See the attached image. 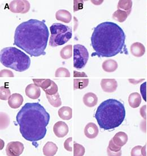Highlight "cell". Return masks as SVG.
<instances>
[{"mask_svg":"<svg viewBox=\"0 0 147 156\" xmlns=\"http://www.w3.org/2000/svg\"><path fill=\"white\" fill-rule=\"evenodd\" d=\"M73 138L69 137L67 139H66L64 143L63 146L64 148L66 150H67L69 152H72L73 151Z\"/></svg>","mask_w":147,"mask_h":156,"instance_id":"obj_33","label":"cell"},{"mask_svg":"<svg viewBox=\"0 0 147 156\" xmlns=\"http://www.w3.org/2000/svg\"><path fill=\"white\" fill-rule=\"evenodd\" d=\"M53 132L54 135L58 138H63L69 132L68 126L65 122L59 121L54 125Z\"/></svg>","mask_w":147,"mask_h":156,"instance_id":"obj_12","label":"cell"},{"mask_svg":"<svg viewBox=\"0 0 147 156\" xmlns=\"http://www.w3.org/2000/svg\"><path fill=\"white\" fill-rule=\"evenodd\" d=\"M23 102V97L22 95L18 93L12 94L9 99V105L12 108H18L21 107Z\"/></svg>","mask_w":147,"mask_h":156,"instance_id":"obj_15","label":"cell"},{"mask_svg":"<svg viewBox=\"0 0 147 156\" xmlns=\"http://www.w3.org/2000/svg\"><path fill=\"white\" fill-rule=\"evenodd\" d=\"M56 18L58 21H61L65 23H69L71 21L72 16L66 10H59L56 13Z\"/></svg>","mask_w":147,"mask_h":156,"instance_id":"obj_19","label":"cell"},{"mask_svg":"<svg viewBox=\"0 0 147 156\" xmlns=\"http://www.w3.org/2000/svg\"><path fill=\"white\" fill-rule=\"evenodd\" d=\"M94 117L101 129H113L118 127L124 121L126 117L125 108L118 100L109 99L98 106Z\"/></svg>","mask_w":147,"mask_h":156,"instance_id":"obj_4","label":"cell"},{"mask_svg":"<svg viewBox=\"0 0 147 156\" xmlns=\"http://www.w3.org/2000/svg\"><path fill=\"white\" fill-rule=\"evenodd\" d=\"M16 120L23 137L33 143L45 137L50 115L40 103H27L17 114Z\"/></svg>","mask_w":147,"mask_h":156,"instance_id":"obj_2","label":"cell"},{"mask_svg":"<svg viewBox=\"0 0 147 156\" xmlns=\"http://www.w3.org/2000/svg\"><path fill=\"white\" fill-rule=\"evenodd\" d=\"M84 134L88 139H94L98 134V129L96 124L89 123L84 128Z\"/></svg>","mask_w":147,"mask_h":156,"instance_id":"obj_16","label":"cell"},{"mask_svg":"<svg viewBox=\"0 0 147 156\" xmlns=\"http://www.w3.org/2000/svg\"><path fill=\"white\" fill-rule=\"evenodd\" d=\"M89 58V54L84 45L75 44L74 45V67L77 69L83 68Z\"/></svg>","mask_w":147,"mask_h":156,"instance_id":"obj_7","label":"cell"},{"mask_svg":"<svg viewBox=\"0 0 147 156\" xmlns=\"http://www.w3.org/2000/svg\"><path fill=\"white\" fill-rule=\"evenodd\" d=\"M74 90L83 89L88 85L89 79L84 72L74 71Z\"/></svg>","mask_w":147,"mask_h":156,"instance_id":"obj_9","label":"cell"},{"mask_svg":"<svg viewBox=\"0 0 147 156\" xmlns=\"http://www.w3.org/2000/svg\"><path fill=\"white\" fill-rule=\"evenodd\" d=\"M102 90L106 93H113L118 87L117 82L115 79H102L101 81Z\"/></svg>","mask_w":147,"mask_h":156,"instance_id":"obj_13","label":"cell"},{"mask_svg":"<svg viewBox=\"0 0 147 156\" xmlns=\"http://www.w3.org/2000/svg\"><path fill=\"white\" fill-rule=\"evenodd\" d=\"M142 102V98L138 93H133L128 97V103L132 108L139 107Z\"/></svg>","mask_w":147,"mask_h":156,"instance_id":"obj_23","label":"cell"},{"mask_svg":"<svg viewBox=\"0 0 147 156\" xmlns=\"http://www.w3.org/2000/svg\"><path fill=\"white\" fill-rule=\"evenodd\" d=\"M126 35L122 29L111 22L97 25L91 37V45L94 52L92 56L113 57L120 53L125 44Z\"/></svg>","mask_w":147,"mask_h":156,"instance_id":"obj_3","label":"cell"},{"mask_svg":"<svg viewBox=\"0 0 147 156\" xmlns=\"http://www.w3.org/2000/svg\"><path fill=\"white\" fill-rule=\"evenodd\" d=\"M128 14L126 12L118 9L113 14V18L119 22H123L126 20Z\"/></svg>","mask_w":147,"mask_h":156,"instance_id":"obj_28","label":"cell"},{"mask_svg":"<svg viewBox=\"0 0 147 156\" xmlns=\"http://www.w3.org/2000/svg\"><path fill=\"white\" fill-rule=\"evenodd\" d=\"M121 148L122 147H119L115 144V143L113 142V139L111 140L109 142V146L108 148V152H110L109 155H121Z\"/></svg>","mask_w":147,"mask_h":156,"instance_id":"obj_29","label":"cell"},{"mask_svg":"<svg viewBox=\"0 0 147 156\" xmlns=\"http://www.w3.org/2000/svg\"><path fill=\"white\" fill-rule=\"evenodd\" d=\"M118 63L113 59H109L102 63V69L106 72H113L118 68Z\"/></svg>","mask_w":147,"mask_h":156,"instance_id":"obj_22","label":"cell"},{"mask_svg":"<svg viewBox=\"0 0 147 156\" xmlns=\"http://www.w3.org/2000/svg\"><path fill=\"white\" fill-rule=\"evenodd\" d=\"M132 2L131 1H119L117 6V8L119 10L125 11L129 16L131 12Z\"/></svg>","mask_w":147,"mask_h":156,"instance_id":"obj_26","label":"cell"},{"mask_svg":"<svg viewBox=\"0 0 147 156\" xmlns=\"http://www.w3.org/2000/svg\"><path fill=\"white\" fill-rule=\"evenodd\" d=\"M58 147L53 142L49 141L44 146L43 151L44 156H54L57 152Z\"/></svg>","mask_w":147,"mask_h":156,"instance_id":"obj_20","label":"cell"},{"mask_svg":"<svg viewBox=\"0 0 147 156\" xmlns=\"http://www.w3.org/2000/svg\"><path fill=\"white\" fill-rule=\"evenodd\" d=\"M11 96V92L10 89L4 86L0 87V98L3 101H7Z\"/></svg>","mask_w":147,"mask_h":156,"instance_id":"obj_30","label":"cell"},{"mask_svg":"<svg viewBox=\"0 0 147 156\" xmlns=\"http://www.w3.org/2000/svg\"><path fill=\"white\" fill-rule=\"evenodd\" d=\"M140 91L144 100L147 102V82H145L140 86Z\"/></svg>","mask_w":147,"mask_h":156,"instance_id":"obj_34","label":"cell"},{"mask_svg":"<svg viewBox=\"0 0 147 156\" xmlns=\"http://www.w3.org/2000/svg\"><path fill=\"white\" fill-rule=\"evenodd\" d=\"M60 56L64 60L71 58L73 56V45L70 44L64 47L60 51Z\"/></svg>","mask_w":147,"mask_h":156,"instance_id":"obj_27","label":"cell"},{"mask_svg":"<svg viewBox=\"0 0 147 156\" xmlns=\"http://www.w3.org/2000/svg\"><path fill=\"white\" fill-rule=\"evenodd\" d=\"M85 154V148L77 143L74 144V156H83Z\"/></svg>","mask_w":147,"mask_h":156,"instance_id":"obj_31","label":"cell"},{"mask_svg":"<svg viewBox=\"0 0 147 156\" xmlns=\"http://www.w3.org/2000/svg\"><path fill=\"white\" fill-rule=\"evenodd\" d=\"M130 51L132 55L135 57L140 58L145 54V48L144 45L141 43L135 42L131 45Z\"/></svg>","mask_w":147,"mask_h":156,"instance_id":"obj_17","label":"cell"},{"mask_svg":"<svg viewBox=\"0 0 147 156\" xmlns=\"http://www.w3.org/2000/svg\"><path fill=\"white\" fill-rule=\"evenodd\" d=\"M25 93L26 95L29 98L37 99L40 96L41 90L40 87L37 86L35 83H31L26 87Z\"/></svg>","mask_w":147,"mask_h":156,"instance_id":"obj_14","label":"cell"},{"mask_svg":"<svg viewBox=\"0 0 147 156\" xmlns=\"http://www.w3.org/2000/svg\"><path fill=\"white\" fill-rule=\"evenodd\" d=\"M51 36L49 45L53 47L63 45L72 37L71 28L60 23H53L50 27Z\"/></svg>","mask_w":147,"mask_h":156,"instance_id":"obj_6","label":"cell"},{"mask_svg":"<svg viewBox=\"0 0 147 156\" xmlns=\"http://www.w3.org/2000/svg\"><path fill=\"white\" fill-rule=\"evenodd\" d=\"M24 145L19 141L10 142L6 146V153L8 156H20L24 151Z\"/></svg>","mask_w":147,"mask_h":156,"instance_id":"obj_11","label":"cell"},{"mask_svg":"<svg viewBox=\"0 0 147 156\" xmlns=\"http://www.w3.org/2000/svg\"><path fill=\"white\" fill-rule=\"evenodd\" d=\"M58 115L61 119L69 120L72 118V108L67 106H63L58 110Z\"/></svg>","mask_w":147,"mask_h":156,"instance_id":"obj_24","label":"cell"},{"mask_svg":"<svg viewBox=\"0 0 147 156\" xmlns=\"http://www.w3.org/2000/svg\"><path fill=\"white\" fill-rule=\"evenodd\" d=\"M56 77H70V73L67 69L65 68H59L55 72Z\"/></svg>","mask_w":147,"mask_h":156,"instance_id":"obj_32","label":"cell"},{"mask_svg":"<svg viewBox=\"0 0 147 156\" xmlns=\"http://www.w3.org/2000/svg\"><path fill=\"white\" fill-rule=\"evenodd\" d=\"M46 98L49 103L54 107H59L62 105L61 99L60 98L58 93L54 95L46 94Z\"/></svg>","mask_w":147,"mask_h":156,"instance_id":"obj_25","label":"cell"},{"mask_svg":"<svg viewBox=\"0 0 147 156\" xmlns=\"http://www.w3.org/2000/svg\"><path fill=\"white\" fill-rule=\"evenodd\" d=\"M115 144L119 147H123L126 144L128 141V136L123 132H119L117 133L113 138Z\"/></svg>","mask_w":147,"mask_h":156,"instance_id":"obj_21","label":"cell"},{"mask_svg":"<svg viewBox=\"0 0 147 156\" xmlns=\"http://www.w3.org/2000/svg\"><path fill=\"white\" fill-rule=\"evenodd\" d=\"M49 33L43 21L31 19L16 27L14 44L25 51L31 56L45 55Z\"/></svg>","mask_w":147,"mask_h":156,"instance_id":"obj_1","label":"cell"},{"mask_svg":"<svg viewBox=\"0 0 147 156\" xmlns=\"http://www.w3.org/2000/svg\"><path fill=\"white\" fill-rule=\"evenodd\" d=\"M0 61L3 66L17 72H24L30 66L28 55L15 47H9L1 51Z\"/></svg>","mask_w":147,"mask_h":156,"instance_id":"obj_5","label":"cell"},{"mask_svg":"<svg viewBox=\"0 0 147 156\" xmlns=\"http://www.w3.org/2000/svg\"><path fill=\"white\" fill-rule=\"evenodd\" d=\"M83 101L87 107H93L97 104L98 98L95 94L90 92L84 95Z\"/></svg>","mask_w":147,"mask_h":156,"instance_id":"obj_18","label":"cell"},{"mask_svg":"<svg viewBox=\"0 0 147 156\" xmlns=\"http://www.w3.org/2000/svg\"><path fill=\"white\" fill-rule=\"evenodd\" d=\"M0 76L1 77H14V76L11 70H1V73H0Z\"/></svg>","mask_w":147,"mask_h":156,"instance_id":"obj_35","label":"cell"},{"mask_svg":"<svg viewBox=\"0 0 147 156\" xmlns=\"http://www.w3.org/2000/svg\"><path fill=\"white\" fill-rule=\"evenodd\" d=\"M32 81L37 86L43 89L46 94L54 95L58 93L57 84L50 79H33Z\"/></svg>","mask_w":147,"mask_h":156,"instance_id":"obj_8","label":"cell"},{"mask_svg":"<svg viewBox=\"0 0 147 156\" xmlns=\"http://www.w3.org/2000/svg\"><path fill=\"white\" fill-rule=\"evenodd\" d=\"M9 8L12 12L25 14L29 10L30 4L28 1H12Z\"/></svg>","mask_w":147,"mask_h":156,"instance_id":"obj_10","label":"cell"}]
</instances>
